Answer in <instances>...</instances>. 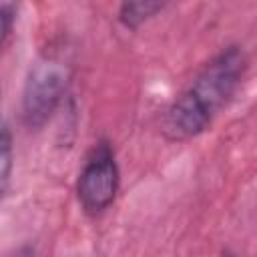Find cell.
<instances>
[{"instance_id":"6da1fadb","label":"cell","mask_w":257,"mask_h":257,"mask_svg":"<svg viewBox=\"0 0 257 257\" xmlns=\"http://www.w3.org/2000/svg\"><path fill=\"white\" fill-rule=\"evenodd\" d=\"M247 70L249 56L241 44H227L213 54L165 108L161 116L165 141L187 143L203 135L235 98Z\"/></svg>"},{"instance_id":"7a4b0ae2","label":"cell","mask_w":257,"mask_h":257,"mask_svg":"<svg viewBox=\"0 0 257 257\" xmlns=\"http://www.w3.org/2000/svg\"><path fill=\"white\" fill-rule=\"evenodd\" d=\"M72 82V64L62 50L46 48L30 64L20 98V118L28 131H40L62 104Z\"/></svg>"},{"instance_id":"3957f363","label":"cell","mask_w":257,"mask_h":257,"mask_svg":"<svg viewBox=\"0 0 257 257\" xmlns=\"http://www.w3.org/2000/svg\"><path fill=\"white\" fill-rule=\"evenodd\" d=\"M120 189V169L112 143L108 139L96 141L86 153L76 177V199L88 217L106 213L116 201Z\"/></svg>"},{"instance_id":"277c9868","label":"cell","mask_w":257,"mask_h":257,"mask_svg":"<svg viewBox=\"0 0 257 257\" xmlns=\"http://www.w3.org/2000/svg\"><path fill=\"white\" fill-rule=\"evenodd\" d=\"M167 8L165 2L155 0H139V2H122L116 10V20L126 30H139L143 24L153 20Z\"/></svg>"},{"instance_id":"5b68a950","label":"cell","mask_w":257,"mask_h":257,"mask_svg":"<svg viewBox=\"0 0 257 257\" xmlns=\"http://www.w3.org/2000/svg\"><path fill=\"white\" fill-rule=\"evenodd\" d=\"M12 167H14V137H12L10 122L4 118L2 135H0V191H2V197H6V193H8Z\"/></svg>"},{"instance_id":"8992f818","label":"cell","mask_w":257,"mask_h":257,"mask_svg":"<svg viewBox=\"0 0 257 257\" xmlns=\"http://www.w3.org/2000/svg\"><path fill=\"white\" fill-rule=\"evenodd\" d=\"M16 4L14 2H2L0 4V20H2V34H0V46L6 48L12 32H14V24H16Z\"/></svg>"},{"instance_id":"52a82bcc","label":"cell","mask_w":257,"mask_h":257,"mask_svg":"<svg viewBox=\"0 0 257 257\" xmlns=\"http://www.w3.org/2000/svg\"><path fill=\"white\" fill-rule=\"evenodd\" d=\"M10 257H36V249H34L32 245H22V247H18V249L14 251V255H10Z\"/></svg>"},{"instance_id":"ba28073f","label":"cell","mask_w":257,"mask_h":257,"mask_svg":"<svg viewBox=\"0 0 257 257\" xmlns=\"http://www.w3.org/2000/svg\"><path fill=\"white\" fill-rule=\"evenodd\" d=\"M227 257H235V255H231V253H227Z\"/></svg>"}]
</instances>
